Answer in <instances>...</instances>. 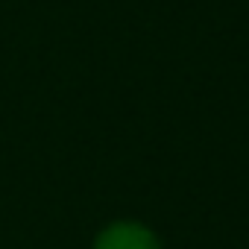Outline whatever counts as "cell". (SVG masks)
Segmentation results:
<instances>
[{"mask_svg":"<svg viewBox=\"0 0 249 249\" xmlns=\"http://www.w3.org/2000/svg\"><path fill=\"white\" fill-rule=\"evenodd\" d=\"M94 249H159V240L141 223H111L97 234Z\"/></svg>","mask_w":249,"mask_h":249,"instance_id":"6da1fadb","label":"cell"}]
</instances>
